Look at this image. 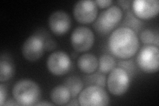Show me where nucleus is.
Listing matches in <instances>:
<instances>
[{
	"label": "nucleus",
	"instance_id": "f257e3e1",
	"mask_svg": "<svg viewBox=\"0 0 159 106\" xmlns=\"http://www.w3.org/2000/svg\"><path fill=\"white\" fill-rule=\"evenodd\" d=\"M140 46L137 33L132 29L120 27L113 31L108 39V48L114 56L121 59L130 58Z\"/></svg>",
	"mask_w": 159,
	"mask_h": 106
},
{
	"label": "nucleus",
	"instance_id": "f03ea898",
	"mask_svg": "<svg viewBox=\"0 0 159 106\" xmlns=\"http://www.w3.org/2000/svg\"><path fill=\"white\" fill-rule=\"evenodd\" d=\"M12 94L19 105H34L41 98V89L33 80L22 79L14 85Z\"/></svg>",
	"mask_w": 159,
	"mask_h": 106
},
{
	"label": "nucleus",
	"instance_id": "7ed1b4c3",
	"mask_svg": "<svg viewBox=\"0 0 159 106\" xmlns=\"http://www.w3.org/2000/svg\"><path fill=\"white\" fill-rule=\"evenodd\" d=\"M123 17L122 9L117 6H112L102 12L93 24L96 31L101 35H106L116 27Z\"/></svg>",
	"mask_w": 159,
	"mask_h": 106
},
{
	"label": "nucleus",
	"instance_id": "20e7f679",
	"mask_svg": "<svg viewBox=\"0 0 159 106\" xmlns=\"http://www.w3.org/2000/svg\"><path fill=\"white\" fill-rule=\"evenodd\" d=\"M136 62L142 71L148 74L155 73L159 69V50L155 45H145L137 54Z\"/></svg>",
	"mask_w": 159,
	"mask_h": 106
},
{
	"label": "nucleus",
	"instance_id": "39448f33",
	"mask_svg": "<svg viewBox=\"0 0 159 106\" xmlns=\"http://www.w3.org/2000/svg\"><path fill=\"white\" fill-rule=\"evenodd\" d=\"M80 105L103 106L109 104V97L103 88L99 85H88L81 91L78 98Z\"/></svg>",
	"mask_w": 159,
	"mask_h": 106
},
{
	"label": "nucleus",
	"instance_id": "423d86ee",
	"mask_svg": "<svg viewBox=\"0 0 159 106\" xmlns=\"http://www.w3.org/2000/svg\"><path fill=\"white\" fill-rule=\"evenodd\" d=\"M107 85L111 94L117 96L123 95L130 85V76L123 68H114L108 75Z\"/></svg>",
	"mask_w": 159,
	"mask_h": 106
},
{
	"label": "nucleus",
	"instance_id": "0eeeda50",
	"mask_svg": "<svg viewBox=\"0 0 159 106\" xmlns=\"http://www.w3.org/2000/svg\"><path fill=\"white\" fill-rule=\"evenodd\" d=\"M98 7L95 1L82 0L77 2L73 7V15L78 23L89 24L96 19Z\"/></svg>",
	"mask_w": 159,
	"mask_h": 106
},
{
	"label": "nucleus",
	"instance_id": "6e6552de",
	"mask_svg": "<svg viewBox=\"0 0 159 106\" xmlns=\"http://www.w3.org/2000/svg\"><path fill=\"white\" fill-rule=\"evenodd\" d=\"M73 48L78 53H84L91 49L94 43V34L92 30L80 26L74 30L70 37Z\"/></svg>",
	"mask_w": 159,
	"mask_h": 106
},
{
	"label": "nucleus",
	"instance_id": "1a4fd4ad",
	"mask_svg": "<svg viewBox=\"0 0 159 106\" xmlns=\"http://www.w3.org/2000/svg\"><path fill=\"white\" fill-rule=\"evenodd\" d=\"M71 66L70 58L64 51H56L51 53L47 60V67L49 72L58 76L68 73Z\"/></svg>",
	"mask_w": 159,
	"mask_h": 106
},
{
	"label": "nucleus",
	"instance_id": "9d476101",
	"mask_svg": "<svg viewBox=\"0 0 159 106\" xmlns=\"http://www.w3.org/2000/svg\"><path fill=\"white\" fill-rule=\"evenodd\" d=\"M43 40L37 35H31L24 42L21 52L23 57L30 62H34L41 58L44 53Z\"/></svg>",
	"mask_w": 159,
	"mask_h": 106
},
{
	"label": "nucleus",
	"instance_id": "9b49d317",
	"mask_svg": "<svg viewBox=\"0 0 159 106\" xmlns=\"http://www.w3.org/2000/svg\"><path fill=\"white\" fill-rule=\"evenodd\" d=\"M134 15L141 19H150L156 17L159 12L158 0H135L131 3Z\"/></svg>",
	"mask_w": 159,
	"mask_h": 106
},
{
	"label": "nucleus",
	"instance_id": "f8f14e48",
	"mask_svg": "<svg viewBox=\"0 0 159 106\" xmlns=\"http://www.w3.org/2000/svg\"><path fill=\"white\" fill-rule=\"evenodd\" d=\"M48 23L51 31L54 35L61 36L66 34L70 29L71 18L66 12L58 10L51 14Z\"/></svg>",
	"mask_w": 159,
	"mask_h": 106
},
{
	"label": "nucleus",
	"instance_id": "ddd939ff",
	"mask_svg": "<svg viewBox=\"0 0 159 106\" xmlns=\"http://www.w3.org/2000/svg\"><path fill=\"white\" fill-rule=\"evenodd\" d=\"M77 66L83 73L91 74L96 72L98 68V59L93 54H83L78 58Z\"/></svg>",
	"mask_w": 159,
	"mask_h": 106
},
{
	"label": "nucleus",
	"instance_id": "4468645a",
	"mask_svg": "<svg viewBox=\"0 0 159 106\" xmlns=\"http://www.w3.org/2000/svg\"><path fill=\"white\" fill-rule=\"evenodd\" d=\"M50 97L54 105H66L71 99V94L64 85H58L54 87L51 92Z\"/></svg>",
	"mask_w": 159,
	"mask_h": 106
},
{
	"label": "nucleus",
	"instance_id": "2eb2a0df",
	"mask_svg": "<svg viewBox=\"0 0 159 106\" xmlns=\"http://www.w3.org/2000/svg\"><path fill=\"white\" fill-rule=\"evenodd\" d=\"M64 85L67 87L70 92L72 98H76L82 90L84 83L82 80L76 76H72L67 78L64 82Z\"/></svg>",
	"mask_w": 159,
	"mask_h": 106
},
{
	"label": "nucleus",
	"instance_id": "dca6fc26",
	"mask_svg": "<svg viewBox=\"0 0 159 106\" xmlns=\"http://www.w3.org/2000/svg\"><path fill=\"white\" fill-rule=\"evenodd\" d=\"M116 62L113 57L109 54H103L98 60L99 71L103 74H107L116 68Z\"/></svg>",
	"mask_w": 159,
	"mask_h": 106
},
{
	"label": "nucleus",
	"instance_id": "f3484780",
	"mask_svg": "<svg viewBox=\"0 0 159 106\" xmlns=\"http://www.w3.org/2000/svg\"><path fill=\"white\" fill-rule=\"evenodd\" d=\"M121 27H125L132 29L136 33L141 31L142 28V23L140 19H139L134 13L131 12H127L126 13L125 19Z\"/></svg>",
	"mask_w": 159,
	"mask_h": 106
},
{
	"label": "nucleus",
	"instance_id": "a211bd4d",
	"mask_svg": "<svg viewBox=\"0 0 159 106\" xmlns=\"http://www.w3.org/2000/svg\"><path fill=\"white\" fill-rule=\"evenodd\" d=\"M84 78V82L87 85H99L104 88L106 85V78L99 71L88 74Z\"/></svg>",
	"mask_w": 159,
	"mask_h": 106
},
{
	"label": "nucleus",
	"instance_id": "6ab92c4d",
	"mask_svg": "<svg viewBox=\"0 0 159 106\" xmlns=\"http://www.w3.org/2000/svg\"><path fill=\"white\" fill-rule=\"evenodd\" d=\"M14 74L13 65L7 60L2 59L0 62V82L2 83L8 81Z\"/></svg>",
	"mask_w": 159,
	"mask_h": 106
},
{
	"label": "nucleus",
	"instance_id": "aec40b11",
	"mask_svg": "<svg viewBox=\"0 0 159 106\" xmlns=\"http://www.w3.org/2000/svg\"><path fill=\"white\" fill-rule=\"evenodd\" d=\"M142 42L147 45H155L158 47V33L155 34L151 29H145L141 33Z\"/></svg>",
	"mask_w": 159,
	"mask_h": 106
},
{
	"label": "nucleus",
	"instance_id": "412c9836",
	"mask_svg": "<svg viewBox=\"0 0 159 106\" xmlns=\"http://www.w3.org/2000/svg\"><path fill=\"white\" fill-rule=\"evenodd\" d=\"M118 67L125 70L130 77L135 75L137 71L136 66L133 59H125V60L119 61Z\"/></svg>",
	"mask_w": 159,
	"mask_h": 106
},
{
	"label": "nucleus",
	"instance_id": "4be33fe9",
	"mask_svg": "<svg viewBox=\"0 0 159 106\" xmlns=\"http://www.w3.org/2000/svg\"><path fill=\"white\" fill-rule=\"evenodd\" d=\"M7 98V90L6 88L4 86L3 84H0V105H3L6 103Z\"/></svg>",
	"mask_w": 159,
	"mask_h": 106
},
{
	"label": "nucleus",
	"instance_id": "5701e85b",
	"mask_svg": "<svg viewBox=\"0 0 159 106\" xmlns=\"http://www.w3.org/2000/svg\"><path fill=\"white\" fill-rule=\"evenodd\" d=\"M95 2L97 6L102 9L110 7L111 5L113 3L112 0H96Z\"/></svg>",
	"mask_w": 159,
	"mask_h": 106
},
{
	"label": "nucleus",
	"instance_id": "b1692460",
	"mask_svg": "<svg viewBox=\"0 0 159 106\" xmlns=\"http://www.w3.org/2000/svg\"><path fill=\"white\" fill-rule=\"evenodd\" d=\"M44 43V48L48 51H51V50L56 48L57 47V43L52 39H48Z\"/></svg>",
	"mask_w": 159,
	"mask_h": 106
},
{
	"label": "nucleus",
	"instance_id": "393cba45",
	"mask_svg": "<svg viewBox=\"0 0 159 106\" xmlns=\"http://www.w3.org/2000/svg\"><path fill=\"white\" fill-rule=\"evenodd\" d=\"M132 2L131 1H119L118 3L120 5L121 9L124 10V11H127V10H129V8H130L131 6V3Z\"/></svg>",
	"mask_w": 159,
	"mask_h": 106
},
{
	"label": "nucleus",
	"instance_id": "a878e982",
	"mask_svg": "<svg viewBox=\"0 0 159 106\" xmlns=\"http://www.w3.org/2000/svg\"><path fill=\"white\" fill-rule=\"evenodd\" d=\"M4 105H19V104L15 99L14 100L9 99V101H7V102L5 103Z\"/></svg>",
	"mask_w": 159,
	"mask_h": 106
},
{
	"label": "nucleus",
	"instance_id": "bb28decb",
	"mask_svg": "<svg viewBox=\"0 0 159 106\" xmlns=\"http://www.w3.org/2000/svg\"><path fill=\"white\" fill-rule=\"evenodd\" d=\"M79 105L80 104L78 102V100L77 101L76 98H74V99L71 101V102H68L66 104V105Z\"/></svg>",
	"mask_w": 159,
	"mask_h": 106
},
{
	"label": "nucleus",
	"instance_id": "cd10ccee",
	"mask_svg": "<svg viewBox=\"0 0 159 106\" xmlns=\"http://www.w3.org/2000/svg\"><path fill=\"white\" fill-rule=\"evenodd\" d=\"M54 104H51V103H48V102H37L35 105H46V106H48V105H51V106H52V105H54Z\"/></svg>",
	"mask_w": 159,
	"mask_h": 106
}]
</instances>
